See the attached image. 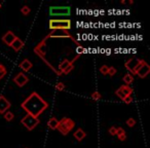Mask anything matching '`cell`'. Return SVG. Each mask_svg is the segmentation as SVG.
<instances>
[{
	"label": "cell",
	"instance_id": "83f0119b",
	"mask_svg": "<svg viewBox=\"0 0 150 148\" xmlns=\"http://www.w3.org/2000/svg\"><path fill=\"white\" fill-rule=\"evenodd\" d=\"M127 125H129V127H133L134 125H136V120H135L134 118H132V117H131V118H129V119L127 120Z\"/></svg>",
	"mask_w": 150,
	"mask_h": 148
},
{
	"label": "cell",
	"instance_id": "6da1fadb",
	"mask_svg": "<svg viewBox=\"0 0 150 148\" xmlns=\"http://www.w3.org/2000/svg\"><path fill=\"white\" fill-rule=\"evenodd\" d=\"M21 107L27 112V114L38 118V116L47 109L48 103L45 100H43L36 92H33L22 103Z\"/></svg>",
	"mask_w": 150,
	"mask_h": 148
},
{
	"label": "cell",
	"instance_id": "4fadbf2b",
	"mask_svg": "<svg viewBox=\"0 0 150 148\" xmlns=\"http://www.w3.org/2000/svg\"><path fill=\"white\" fill-rule=\"evenodd\" d=\"M17 38V36L15 35V33L13 32H11V31H7L6 33L4 34V35L2 36V41L4 42L6 45H8V46H11V43L13 42V40Z\"/></svg>",
	"mask_w": 150,
	"mask_h": 148
},
{
	"label": "cell",
	"instance_id": "7a4b0ae2",
	"mask_svg": "<svg viewBox=\"0 0 150 148\" xmlns=\"http://www.w3.org/2000/svg\"><path fill=\"white\" fill-rule=\"evenodd\" d=\"M34 52H35L36 55H38L39 56V58L41 59L42 61H43L44 63H45L46 65H47L48 67H50V69H52V71H54V73H56L57 75H63L62 74V72H60L59 70H57L56 68H54V66H52V64H50V62H48L47 60H46V57H45V55H46V38L44 37L43 39L41 40V41L39 42V43L37 44V45L34 47Z\"/></svg>",
	"mask_w": 150,
	"mask_h": 148
},
{
	"label": "cell",
	"instance_id": "277c9868",
	"mask_svg": "<svg viewBox=\"0 0 150 148\" xmlns=\"http://www.w3.org/2000/svg\"><path fill=\"white\" fill-rule=\"evenodd\" d=\"M75 127V123L72 120L71 118L69 117H63L60 121H59V125H58V130L62 135L66 136L69 134V132H71Z\"/></svg>",
	"mask_w": 150,
	"mask_h": 148
},
{
	"label": "cell",
	"instance_id": "4dcf8cb0",
	"mask_svg": "<svg viewBox=\"0 0 150 148\" xmlns=\"http://www.w3.org/2000/svg\"><path fill=\"white\" fill-rule=\"evenodd\" d=\"M109 134H110L111 136H115L116 135V127H111L110 129H109Z\"/></svg>",
	"mask_w": 150,
	"mask_h": 148
},
{
	"label": "cell",
	"instance_id": "f1b7e54d",
	"mask_svg": "<svg viewBox=\"0 0 150 148\" xmlns=\"http://www.w3.org/2000/svg\"><path fill=\"white\" fill-rule=\"evenodd\" d=\"M76 52H77V55H78V56H80V55L83 54V52H84V47H83L82 45L77 46V48H76Z\"/></svg>",
	"mask_w": 150,
	"mask_h": 148
},
{
	"label": "cell",
	"instance_id": "cb8c5ba5",
	"mask_svg": "<svg viewBox=\"0 0 150 148\" xmlns=\"http://www.w3.org/2000/svg\"><path fill=\"white\" fill-rule=\"evenodd\" d=\"M108 69H109V67L107 66V65H103V66H101V68H100V72L102 73L103 75H107Z\"/></svg>",
	"mask_w": 150,
	"mask_h": 148
},
{
	"label": "cell",
	"instance_id": "4316f807",
	"mask_svg": "<svg viewBox=\"0 0 150 148\" xmlns=\"http://www.w3.org/2000/svg\"><path fill=\"white\" fill-rule=\"evenodd\" d=\"M107 74H109V76H114L115 74H116V69H115L114 67H109L108 73H107Z\"/></svg>",
	"mask_w": 150,
	"mask_h": 148
},
{
	"label": "cell",
	"instance_id": "9a60e30c",
	"mask_svg": "<svg viewBox=\"0 0 150 148\" xmlns=\"http://www.w3.org/2000/svg\"><path fill=\"white\" fill-rule=\"evenodd\" d=\"M19 67L22 69L23 71H25V72H28V71L30 70V69L33 67V64H32L31 62H30L28 59H24L23 61H22L21 63H20Z\"/></svg>",
	"mask_w": 150,
	"mask_h": 148
},
{
	"label": "cell",
	"instance_id": "ba28073f",
	"mask_svg": "<svg viewBox=\"0 0 150 148\" xmlns=\"http://www.w3.org/2000/svg\"><path fill=\"white\" fill-rule=\"evenodd\" d=\"M29 81V78L26 74H24L23 72L18 73L17 75L13 77V82L17 84L19 88H23L25 84H27V82Z\"/></svg>",
	"mask_w": 150,
	"mask_h": 148
},
{
	"label": "cell",
	"instance_id": "e0dca14e",
	"mask_svg": "<svg viewBox=\"0 0 150 148\" xmlns=\"http://www.w3.org/2000/svg\"><path fill=\"white\" fill-rule=\"evenodd\" d=\"M58 125H59V120L56 118V117H50V120H48V123H47V127L52 130H57Z\"/></svg>",
	"mask_w": 150,
	"mask_h": 148
},
{
	"label": "cell",
	"instance_id": "2e32d148",
	"mask_svg": "<svg viewBox=\"0 0 150 148\" xmlns=\"http://www.w3.org/2000/svg\"><path fill=\"white\" fill-rule=\"evenodd\" d=\"M73 136H74V138L77 140V141L80 142V141H82V140H83L84 138L86 137V133L81 129V127H79V129H77L76 131L74 132Z\"/></svg>",
	"mask_w": 150,
	"mask_h": 148
},
{
	"label": "cell",
	"instance_id": "5bb4252c",
	"mask_svg": "<svg viewBox=\"0 0 150 148\" xmlns=\"http://www.w3.org/2000/svg\"><path fill=\"white\" fill-rule=\"evenodd\" d=\"M11 46L15 52H19V50H21L22 48L25 46V43H24V41H22L19 37H17L15 40H13V42L11 43Z\"/></svg>",
	"mask_w": 150,
	"mask_h": 148
},
{
	"label": "cell",
	"instance_id": "d6a6232c",
	"mask_svg": "<svg viewBox=\"0 0 150 148\" xmlns=\"http://www.w3.org/2000/svg\"><path fill=\"white\" fill-rule=\"evenodd\" d=\"M129 4H133V3H134V1H133V0H129Z\"/></svg>",
	"mask_w": 150,
	"mask_h": 148
},
{
	"label": "cell",
	"instance_id": "1f68e13d",
	"mask_svg": "<svg viewBox=\"0 0 150 148\" xmlns=\"http://www.w3.org/2000/svg\"><path fill=\"white\" fill-rule=\"evenodd\" d=\"M118 137V139L120 140V141H125V140H127V134H121V135L117 136Z\"/></svg>",
	"mask_w": 150,
	"mask_h": 148
},
{
	"label": "cell",
	"instance_id": "7c38bea8",
	"mask_svg": "<svg viewBox=\"0 0 150 148\" xmlns=\"http://www.w3.org/2000/svg\"><path fill=\"white\" fill-rule=\"evenodd\" d=\"M11 104L4 96L0 95V114H3L4 112H6L9 108H11Z\"/></svg>",
	"mask_w": 150,
	"mask_h": 148
},
{
	"label": "cell",
	"instance_id": "7402d4cb",
	"mask_svg": "<svg viewBox=\"0 0 150 148\" xmlns=\"http://www.w3.org/2000/svg\"><path fill=\"white\" fill-rule=\"evenodd\" d=\"M21 13H23L24 16H28L30 13H31V8H30L29 6H27V5H24V6L21 8Z\"/></svg>",
	"mask_w": 150,
	"mask_h": 148
},
{
	"label": "cell",
	"instance_id": "d4e9b609",
	"mask_svg": "<svg viewBox=\"0 0 150 148\" xmlns=\"http://www.w3.org/2000/svg\"><path fill=\"white\" fill-rule=\"evenodd\" d=\"M101 98H102V96H101V94L99 92H94L92 94V99H93V100L98 101V100H100Z\"/></svg>",
	"mask_w": 150,
	"mask_h": 148
},
{
	"label": "cell",
	"instance_id": "603a6c76",
	"mask_svg": "<svg viewBox=\"0 0 150 148\" xmlns=\"http://www.w3.org/2000/svg\"><path fill=\"white\" fill-rule=\"evenodd\" d=\"M54 88H56V90L59 91V92H63V91L65 90V84H63V82H58Z\"/></svg>",
	"mask_w": 150,
	"mask_h": 148
},
{
	"label": "cell",
	"instance_id": "30bf717a",
	"mask_svg": "<svg viewBox=\"0 0 150 148\" xmlns=\"http://www.w3.org/2000/svg\"><path fill=\"white\" fill-rule=\"evenodd\" d=\"M50 13L52 16H68L70 13V8L69 7H50Z\"/></svg>",
	"mask_w": 150,
	"mask_h": 148
},
{
	"label": "cell",
	"instance_id": "5b68a950",
	"mask_svg": "<svg viewBox=\"0 0 150 148\" xmlns=\"http://www.w3.org/2000/svg\"><path fill=\"white\" fill-rule=\"evenodd\" d=\"M45 38L46 39H48V38H70L77 46L81 45L77 40L71 35V33L68 30H52L50 33H48L47 35L45 36Z\"/></svg>",
	"mask_w": 150,
	"mask_h": 148
},
{
	"label": "cell",
	"instance_id": "ac0fdd59",
	"mask_svg": "<svg viewBox=\"0 0 150 148\" xmlns=\"http://www.w3.org/2000/svg\"><path fill=\"white\" fill-rule=\"evenodd\" d=\"M70 64H71V62L69 60H67V59L63 60L62 62H61V64L59 65V71H60V72H63V71H64Z\"/></svg>",
	"mask_w": 150,
	"mask_h": 148
},
{
	"label": "cell",
	"instance_id": "f546056e",
	"mask_svg": "<svg viewBox=\"0 0 150 148\" xmlns=\"http://www.w3.org/2000/svg\"><path fill=\"white\" fill-rule=\"evenodd\" d=\"M122 101L125 103V104H131V103L133 102V98H132L131 96H127V97H125V98L123 99Z\"/></svg>",
	"mask_w": 150,
	"mask_h": 148
},
{
	"label": "cell",
	"instance_id": "8fae6325",
	"mask_svg": "<svg viewBox=\"0 0 150 148\" xmlns=\"http://www.w3.org/2000/svg\"><path fill=\"white\" fill-rule=\"evenodd\" d=\"M149 72H150V66L146 62H144L143 64L140 66V68L136 71V74H137L140 78H145L146 76L149 74Z\"/></svg>",
	"mask_w": 150,
	"mask_h": 148
},
{
	"label": "cell",
	"instance_id": "8992f818",
	"mask_svg": "<svg viewBox=\"0 0 150 148\" xmlns=\"http://www.w3.org/2000/svg\"><path fill=\"white\" fill-rule=\"evenodd\" d=\"M39 123H40L39 118L32 116V115H30V114L25 115L21 120V123L28 130V131H32L33 129H35Z\"/></svg>",
	"mask_w": 150,
	"mask_h": 148
},
{
	"label": "cell",
	"instance_id": "44dd1931",
	"mask_svg": "<svg viewBox=\"0 0 150 148\" xmlns=\"http://www.w3.org/2000/svg\"><path fill=\"white\" fill-rule=\"evenodd\" d=\"M6 73H7V70H6V68H5V66L2 64H0V80L6 75Z\"/></svg>",
	"mask_w": 150,
	"mask_h": 148
},
{
	"label": "cell",
	"instance_id": "3957f363",
	"mask_svg": "<svg viewBox=\"0 0 150 148\" xmlns=\"http://www.w3.org/2000/svg\"><path fill=\"white\" fill-rule=\"evenodd\" d=\"M50 30H70L71 21L68 19H50Z\"/></svg>",
	"mask_w": 150,
	"mask_h": 148
},
{
	"label": "cell",
	"instance_id": "9c48e42d",
	"mask_svg": "<svg viewBox=\"0 0 150 148\" xmlns=\"http://www.w3.org/2000/svg\"><path fill=\"white\" fill-rule=\"evenodd\" d=\"M140 60H141V59L131 58L129 60H127V62H125V68H127L131 73H133V74H136V69H137L138 65H139Z\"/></svg>",
	"mask_w": 150,
	"mask_h": 148
},
{
	"label": "cell",
	"instance_id": "ffe728a7",
	"mask_svg": "<svg viewBox=\"0 0 150 148\" xmlns=\"http://www.w3.org/2000/svg\"><path fill=\"white\" fill-rule=\"evenodd\" d=\"M3 116H4L5 120H7V121H11L13 118H15V114H13L11 111H8V110H7L6 112L3 113Z\"/></svg>",
	"mask_w": 150,
	"mask_h": 148
},
{
	"label": "cell",
	"instance_id": "836d02e7",
	"mask_svg": "<svg viewBox=\"0 0 150 148\" xmlns=\"http://www.w3.org/2000/svg\"><path fill=\"white\" fill-rule=\"evenodd\" d=\"M0 8H1V3H0Z\"/></svg>",
	"mask_w": 150,
	"mask_h": 148
},
{
	"label": "cell",
	"instance_id": "d6986e66",
	"mask_svg": "<svg viewBox=\"0 0 150 148\" xmlns=\"http://www.w3.org/2000/svg\"><path fill=\"white\" fill-rule=\"evenodd\" d=\"M122 80H123V82H125L127 86H129V84L134 82V76L132 75V74H125L122 77Z\"/></svg>",
	"mask_w": 150,
	"mask_h": 148
},
{
	"label": "cell",
	"instance_id": "484cf974",
	"mask_svg": "<svg viewBox=\"0 0 150 148\" xmlns=\"http://www.w3.org/2000/svg\"><path fill=\"white\" fill-rule=\"evenodd\" d=\"M73 68H74V66H73V64H72V63H71V64L69 65V66L67 67V68L65 69L64 71H63V72H62V74H68V73H70L71 71L73 70Z\"/></svg>",
	"mask_w": 150,
	"mask_h": 148
},
{
	"label": "cell",
	"instance_id": "52a82bcc",
	"mask_svg": "<svg viewBox=\"0 0 150 148\" xmlns=\"http://www.w3.org/2000/svg\"><path fill=\"white\" fill-rule=\"evenodd\" d=\"M132 93H133V89L129 86H127V84H122V86H119L118 90L115 91V95H116L118 98H120L121 100H123L125 97L131 96Z\"/></svg>",
	"mask_w": 150,
	"mask_h": 148
}]
</instances>
